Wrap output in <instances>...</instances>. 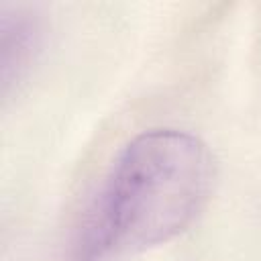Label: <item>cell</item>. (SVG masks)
Returning a JSON list of instances; mask_svg holds the SVG:
<instances>
[{
	"label": "cell",
	"instance_id": "6da1fadb",
	"mask_svg": "<svg viewBox=\"0 0 261 261\" xmlns=\"http://www.w3.org/2000/svg\"><path fill=\"white\" fill-rule=\"evenodd\" d=\"M214 159L194 135L153 128L116 155L86 218L80 261H110L163 245L206 206Z\"/></svg>",
	"mask_w": 261,
	"mask_h": 261
}]
</instances>
